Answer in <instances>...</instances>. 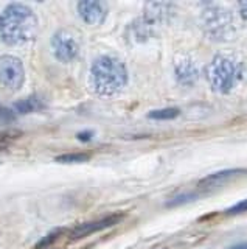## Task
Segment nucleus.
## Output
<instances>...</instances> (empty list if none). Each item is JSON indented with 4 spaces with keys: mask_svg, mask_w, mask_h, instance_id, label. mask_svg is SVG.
I'll use <instances>...</instances> for the list:
<instances>
[{
    "mask_svg": "<svg viewBox=\"0 0 247 249\" xmlns=\"http://www.w3.org/2000/svg\"><path fill=\"white\" fill-rule=\"evenodd\" d=\"M37 33V18L32 8L11 3L0 14V39L8 45L33 41Z\"/></svg>",
    "mask_w": 247,
    "mask_h": 249,
    "instance_id": "nucleus-1",
    "label": "nucleus"
},
{
    "mask_svg": "<svg viewBox=\"0 0 247 249\" xmlns=\"http://www.w3.org/2000/svg\"><path fill=\"white\" fill-rule=\"evenodd\" d=\"M128 84V69L114 56H101L90 67V86L101 97H114Z\"/></svg>",
    "mask_w": 247,
    "mask_h": 249,
    "instance_id": "nucleus-2",
    "label": "nucleus"
},
{
    "mask_svg": "<svg viewBox=\"0 0 247 249\" xmlns=\"http://www.w3.org/2000/svg\"><path fill=\"white\" fill-rule=\"evenodd\" d=\"M244 76L243 62L230 54H218L205 69V78L210 88L218 93L233 90Z\"/></svg>",
    "mask_w": 247,
    "mask_h": 249,
    "instance_id": "nucleus-3",
    "label": "nucleus"
},
{
    "mask_svg": "<svg viewBox=\"0 0 247 249\" xmlns=\"http://www.w3.org/2000/svg\"><path fill=\"white\" fill-rule=\"evenodd\" d=\"M200 27L208 37L219 42L230 41L235 35L231 14L229 13V10L216 3H202Z\"/></svg>",
    "mask_w": 247,
    "mask_h": 249,
    "instance_id": "nucleus-4",
    "label": "nucleus"
},
{
    "mask_svg": "<svg viewBox=\"0 0 247 249\" xmlns=\"http://www.w3.org/2000/svg\"><path fill=\"white\" fill-rule=\"evenodd\" d=\"M80 37L72 30H59L51 39V50L61 62H70L80 54Z\"/></svg>",
    "mask_w": 247,
    "mask_h": 249,
    "instance_id": "nucleus-5",
    "label": "nucleus"
},
{
    "mask_svg": "<svg viewBox=\"0 0 247 249\" xmlns=\"http://www.w3.org/2000/svg\"><path fill=\"white\" fill-rule=\"evenodd\" d=\"M25 81V69L22 61L11 54L0 56V84L8 90H19Z\"/></svg>",
    "mask_w": 247,
    "mask_h": 249,
    "instance_id": "nucleus-6",
    "label": "nucleus"
},
{
    "mask_svg": "<svg viewBox=\"0 0 247 249\" xmlns=\"http://www.w3.org/2000/svg\"><path fill=\"white\" fill-rule=\"evenodd\" d=\"M78 14L89 25H99L107 16V5L95 0H84V2H78Z\"/></svg>",
    "mask_w": 247,
    "mask_h": 249,
    "instance_id": "nucleus-7",
    "label": "nucleus"
},
{
    "mask_svg": "<svg viewBox=\"0 0 247 249\" xmlns=\"http://www.w3.org/2000/svg\"><path fill=\"white\" fill-rule=\"evenodd\" d=\"M121 218H123L121 215H111V216L101 218V220H97V221L82 223L80 226H76V228L72 231L70 238L72 240H78V238H84V237H87V235H92V233H95V232L104 231L107 228H111V226L117 224L121 220Z\"/></svg>",
    "mask_w": 247,
    "mask_h": 249,
    "instance_id": "nucleus-8",
    "label": "nucleus"
},
{
    "mask_svg": "<svg viewBox=\"0 0 247 249\" xmlns=\"http://www.w3.org/2000/svg\"><path fill=\"white\" fill-rule=\"evenodd\" d=\"M173 11V3L169 2H148L145 5L146 25H159V23L168 22Z\"/></svg>",
    "mask_w": 247,
    "mask_h": 249,
    "instance_id": "nucleus-9",
    "label": "nucleus"
},
{
    "mask_svg": "<svg viewBox=\"0 0 247 249\" xmlns=\"http://www.w3.org/2000/svg\"><path fill=\"white\" fill-rule=\"evenodd\" d=\"M174 76L177 83L183 86H191L198 81L199 78V70L196 62L190 58H181L176 61L174 64Z\"/></svg>",
    "mask_w": 247,
    "mask_h": 249,
    "instance_id": "nucleus-10",
    "label": "nucleus"
},
{
    "mask_svg": "<svg viewBox=\"0 0 247 249\" xmlns=\"http://www.w3.org/2000/svg\"><path fill=\"white\" fill-rule=\"evenodd\" d=\"M247 170H222V171H216L213 175H208L207 178H204L202 181L199 182V185L202 189H214V187H221L224 184H227L229 181H231L233 178L246 173Z\"/></svg>",
    "mask_w": 247,
    "mask_h": 249,
    "instance_id": "nucleus-11",
    "label": "nucleus"
},
{
    "mask_svg": "<svg viewBox=\"0 0 247 249\" xmlns=\"http://www.w3.org/2000/svg\"><path fill=\"white\" fill-rule=\"evenodd\" d=\"M45 107V103L42 101V98L39 97H28V98H24L17 101L16 105H14V111L16 114H32V112H36V111H41V109Z\"/></svg>",
    "mask_w": 247,
    "mask_h": 249,
    "instance_id": "nucleus-12",
    "label": "nucleus"
},
{
    "mask_svg": "<svg viewBox=\"0 0 247 249\" xmlns=\"http://www.w3.org/2000/svg\"><path fill=\"white\" fill-rule=\"evenodd\" d=\"M179 114H181V111L177 107H165V109H156V111H151L148 114V117L152 120H173Z\"/></svg>",
    "mask_w": 247,
    "mask_h": 249,
    "instance_id": "nucleus-13",
    "label": "nucleus"
},
{
    "mask_svg": "<svg viewBox=\"0 0 247 249\" xmlns=\"http://www.w3.org/2000/svg\"><path fill=\"white\" fill-rule=\"evenodd\" d=\"M89 159H90V156L86 153H68V154H63L56 158V160L61 163H81V162H87Z\"/></svg>",
    "mask_w": 247,
    "mask_h": 249,
    "instance_id": "nucleus-14",
    "label": "nucleus"
},
{
    "mask_svg": "<svg viewBox=\"0 0 247 249\" xmlns=\"http://www.w3.org/2000/svg\"><path fill=\"white\" fill-rule=\"evenodd\" d=\"M17 120V114L14 109L0 106V124H10Z\"/></svg>",
    "mask_w": 247,
    "mask_h": 249,
    "instance_id": "nucleus-15",
    "label": "nucleus"
},
{
    "mask_svg": "<svg viewBox=\"0 0 247 249\" xmlns=\"http://www.w3.org/2000/svg\"><path fill=\"white\" fill-rule=\"evenodd\" d=\"M63 232V231H55V232H51V233H49V235H45L39 243L36 245V248H47V246H50V245H53L55 241L59 238V233Z\"/></svg>",
    "mask_w": 247,
    "mask_h": 249,
    "instance_id": "nucleus-16",
    "label": "nucleus"
},
{
    "mask_svg": "<svg viewBox=\"0 0 247 249\" xmlns=\"http://www.w3.org/2000/svg\"><path fill=\"white\" fill-rule=\"evenodd\" d=\"M243 212H247V199L239 201L238 204H235V206H231L230 209H227L229 215H236V213H243Z\"/></svg>",
    "mask_w": 247,
    "mask_h": 249,
    "instance_id": "nucleus-17",
    "label": "nucleus"
},
{
    "mask_svg": "<svg viewBox=\"0 0 247 249\" xmlns=\"http://www.w3.org/2000/svg\"><path fill=\"white\" fill-rule=\"evenodd\" d=\"M238 6H239V14H241V18L244 20H247V0H243V2H239Z\"/></svg>",
    "mask_w": 247,
    "mask_h": 249,
    "instance_id": "nucleus-18",
    "label": "nucleus"
},
{
    "mask_svg": "<svg viewBox=\"0 0 247 249\" xmlns=\"http://www.w3.org/2000/svg\"><path fill=\"white\" fill-rule=\"evenodd\" d=\"M92 136H94V132H80V134H78V139H80V140H90Z\"/></svg>",
    "mask_w": 247,
    "mask_h": 249,
    "instance_id": "nucleus-19",
    "label": "nucleus"
},
{
    "mask_svg": "<svg viewBox=\"0 0 247 249\" xmlns=\"http://www.w3.org/2000/svg\"><path fill=\"white\" fill-rule=\"evenodd\" d=\"M229 249H247V243H239V245H235Z\"/></svg>",
    "mask_w": 247,
    "mask_h": 249,
    "instance_id": "nucleus-20",
    "label": "nucleus"
}]
</instances>
